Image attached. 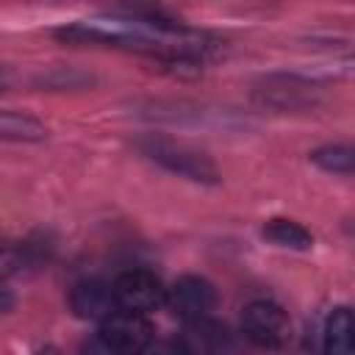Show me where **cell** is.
I'll return each instance as SVG.
<instances>
[{
  "label": "cell",
  "mask_w": 355,
  "mask_h": 355,
  "mask_svg": "<svg viewBox=\"0 0 355 355\" xmlns=\"http://www.w3.org/2000/svg\"><path fill=\"white\" fill-rule=\"evenodd\" d=\"M11 83V69L6 64H0V89H6Z\"/></svg>",
  "instance_id": "obj_15"
},
{
  "label": "cell",
  "mask_w": 355,
  "mask_h": 355,
  "mask_svg": "<svg viewBox=\"0 0 355 355\" xmlns=\"http://www.w3.org/2000/svg\"><path fill=\"white\" fill-rule=\"evenodd\" d=\"M111 288H114V297H116V308L119 311H133V313L155 311L166 297V288L161 286V280L147 269L122 272L114 280Z\"/></svg>",
  "instance_id": "obj_4"
},
{
  "label": "cell",
  "mask_w": 355,
  "mask_h": 355,
  "mask_svg": "<svg viewBox=\"0 0 355 355\" xmlns=\"http://www.w3.org/2000/svg\"><path fill=\"white\" fill-rule=\"evenodd\" d=\"M11 305H14V294H11L8 283H6V280H0V311H8Z\"/></svg>",
  "instance_id": "obj_14"
},
{
  "label": "cell",
  "mask_w": 355,
  "mask_h": 355,
  "mask_svg": "<svg viewBox=\"0 0 355 355\" xmlns=\"http://www.w3.org/2000/svg\"><path fill=\"white\" fill-rule=\"evenodd\" d=\"M97 336L119 355H141L153 344L150 322L144 319V313L133 311H114L108 319L100 322Z\"/></svg>",
  "instance_id": "obj_2"
},
{
  "label": "cell",
  "mask_w": 355,
  "mask_h": 355,
  "mask_svg": "<svg viewBox=\"0 0 355 355\" xmlns=\"http://www.w3.org/2000/svg\"><path fill=\"white\" fill-rule=\"evenodd\" d=\"M36 355H58V349H53V347H44V349H39Z\"/></svg>",
  "instance_id": "obj_16"
},
{
  "label": "cell",
  "mask_w": 355,
  "mask_h": 355,
  "mask_svg": "<svg viewBox=\"0 0 355 355\" xmlns=\"http://www.w3.org/2000/svg\"><path fill=\"white\" fill-rule=\"evenodd\" d=\"M263 236L280 247H291V250H308L313 244V236L291 219H269L263 225Z\"/></svg>",
  "instance_id": "obj_10"
},
{
  "label": "cell",
  "mask_w": 355,
  "mask_h": 355,
  "mask_svg": "<svg viewBox=\"0 0 355 355\" xmlns=\"http://www.w3.org/2000/svg\"><path fill=\"white\" fill-rule=\"evenodd\" d=\"M153 158H158V161H164L169 169H175V172H180V175H189V178H194V180H205V178H214L216 172H214V166L208 164V161H202V155H197V153H189V150H183V147H153Z\"/></svg>",
  "instance_id": "obj_7"
},
{
  "label": "cell",
  "mask_w": 355,
  "mask_h": 355,
  "mask_svg": "<svg viewBox=\"0 0 355 355\" xmlns=\"http://www.w3.org/2000/svg\"><path fill=\"white\" fill-rule=\"evenodd\" d=\"M352 330L355 327L349 308H336L324 324V355H352L355 352Z\"/></svg>",
  "instance_id": "obj_8"
},
{
  "label": "cell",
  "mask_w": 355,
  "mask_h": 355,
  "mask_svg": "<svg viewBox=\"0 0 355 355\" xmlns=\"http://www.w3.org/2000/svg\"><path fill=\"white\" fill-rule=\"evenodd\" d=\"M164 302L169 305V311L178 319H183V322H200V319H208V313L214 311V305H216V288L205 277L183 275V277H178L166 288Z\"/></svg>",
  "instance_id": "obj_3"
},
{
  "label": "cell",
  "mask_w": 355,
  "mask_h": 355,
  "mask_svg": "<svg viewBox=\"0 0 355 355\" xmlns=\"http://www.w3.org/2000/svg\"><path fill=\"white\" fill-rule=\"evenodd\" d=\"M311 158H313L316 166H322L324 172H336V175H349V172H352V161H355L352 150L344 147V144L319 147V150H313Z\"/></svg>",
  "instance_id": "obj_11"
},
{
  "label": "cell",
  "mask_w": 355,
  "mask_h": 355,
  "mask_svg": "<svg viewBox=\"0 0 355 355\" xmlns=\"http://www.w3.org/2000/svg\"><path fill=\"white\" fill-rule=\"evenodd\" d=\"M80 355H119V352H114V349H111L100 336H94L92 341H86V344H83V352H80Z\"/></svg>",
  "instance_id": "obj_13"
},
{
  "label": "cell",
  "mask_w": 355,
  "mask_h": 355,
  "mask_svg": "<svg viewBox=\"0 0 355 355\" xmlns=\"http://www.w3.org/2000/svg\"><path fill=\"white\" fill-rule=\"evenodd\" d=\"M244 336L258 347H280L288 338V316L269 300H255L241 313Z\"/></svg>",
  "instance_id": "obj_5"
},
{
  "label": "cell",
  "mask_w": 355,
  "mask_h": 355,
  "mask_svg": "<svg viewBox=\"0 0 355 355\" xmlns=\"http://www.w3.org/2000/svg\"><path fill=\"white\" fill-rule=\"evenodd\" d=\"M58 36L67 42L122 44V47H136V50L172 55V58H194L211 47L202 33L186 31V28L158 19V17H139V14H133V17H125V14L92 17V19H83V22H75V25L58 31Z\"/></svg>",
  "instance_id": "obj_1"
},
{
  "label": "cell",
  "mask_w": 355,
  "mask_h": 355,
  "mask_svg": "<svg viewBox=\"0 0 355 355\" xmlns=\"http://www.w3.org/2000/svg\"><path fill=\"white\" fill-rule=\"evenodd\" d=\"M44 133L39 119L19 111H0V141H39Z\"/></svg>",
  "instance_id": "obj_9"
},
{
  "label": "cell",
  "mask_w": 355,
  "mask_h": 355,
  "mask_svg": "<svg viewBox=\"0 0 355 355\" xmlns=\"http://www.w3.org/2000/svg\"><path fill=\"white\" fill-rule=\"evenodd\" d=\"M0 250H3V239H0Z\"/></svg>",
  "instance_id": "obj_17"
},
{
  "label": "cell",
  "mask_w": 355,
  "mask_h": 355,
  "mask_svg": "<svg viewBox=\"0 0 355 355\" xmlns=\"http://www.w3.org/2000/svg\"><path fill=\"white\" fill-rule=\"evenodd\" d=\"M69 305L75 311V316L80 319H108L116 308V297H114V288L103 280H80L75 283V288L69 291Z\"/></svg>",
  "instance_id": "obj_6"
},
{
  "label": "cell",
  "mask_w": 355,
  "mask_h": 355,
  "mask_svg": "<svg viewBox=\"0 0 355 355\" xmlns=\"http://www.w3.org/2000/svg\"><path fill=\"white\" fill-rule=\"evenodd\" d=\"M144 355H194L191 347L186 341H175V338H166V341H153Z\"/></svg>",
  "instance_id": "obj_12"
}]
</instances>
